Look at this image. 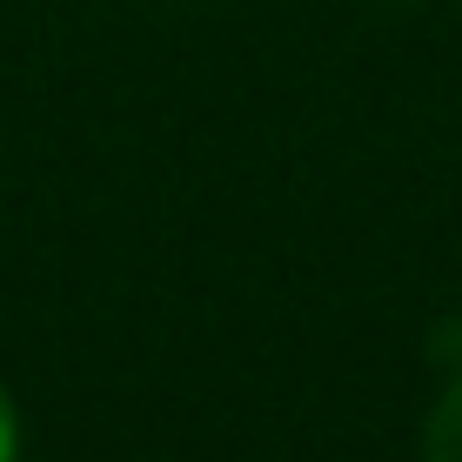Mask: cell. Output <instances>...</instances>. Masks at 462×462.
I'll use <instances>...</instances> for the list:
<instances>
[{
    "label": "cell",
    "instance_id": "cell-1",
    "mask_svg": "<svg viewBox=\"0 0 462 462\" xmlns=\"http://www.w3.org/2000/svg\"><path fill=\"white\" fill-rule=\"evenodd\" d=\"M422 462H462V375L442 389V402L429 409L422 429Z\"/></svg>",
    "mask_w": 462,
    "mask_h": 462
},
{
    "label": "cell",
    "instance_id": "cell-2",
    "mask_svg": "<svg viewBox=\"0 0 462 462\" xmlns=\"http://www.w3.org/2000/svg\"><path fill=\"white\" fill-rule=\"evenodd\" d=\"M14 456H21V416H14L7 389H0V462H14Z\"/></svg>",
    "mask_w": 462,
    "mask_h": 462
}]
</instances>
